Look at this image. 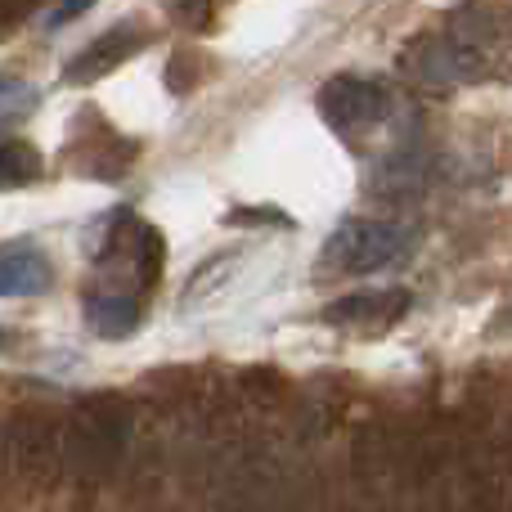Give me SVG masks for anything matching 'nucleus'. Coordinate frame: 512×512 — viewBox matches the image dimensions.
Wrapping results in <instances>:
<instances>
[{"label": "nucleus", "mask_w": 512, "mask_h": 512, "mask_svg": "<svg viewBox=\"0 0 512 512\" xmlns=\"http://www.w3.org/2000/svg\"><path fill=\"white\" fill-rule=\"evenodd\" d=\"M414 252V234L400 230L391 221H373V216H355L342 221L328 234L324 252H319V270L324 274H373L391 270V265L409 261Z\"/></svg>", "instance_id": "obj_1"}, {"label": "nucleus", "mask_w": 512, "mask_h": 512, "mask_svg": "<svg viewBox=\"0 0 512 512\" xmlns=\"http://www.w3.org/2000/svg\"><path fill=\"white\" fill-rule=\"evenodd\" d=\"M391 99L378 81L364 77H333L324 90H319V113H324L328 126L337 131H364V126H378L387 117Z\"/></svg>", "instance_id": "obj_2"}, {"label": "nucleus", "mask_w": 512, "mask_h": 512, "mask_svg": "<svg viewBox=\"0 0 512 512\" xmlns=\"http://www.w3.org/2000/svg\"><path fill=\"white\" fill-rule=\"evenodd\" d=\"M409 292L405 288H382V292H351V297L333 301L324 310V324L333 328H351V333H378L391 328L400 315L409 310Z\"/></svg>", "instance_id": "obj_3"}, {"label": "nucleus", "mask_w": 512, "mask_h": 512, "mask_svg": "<svg viewBox=\"0 0 512 512\" xmlns=\"http://www.w3.org/2000/svg\"><path fill=\"white\" fill-rule=\"evenodd\" d=\"M54 265L36 243H0V297H41Z\"/></svg>", "instance_id": "obj_4"}, {"label": "nucleus", "mask_w": 512, "mask_h": 512, "mask_svg": "<svg viewBox=\"0 0 512 512\" xmlns=\"http://www.w3.org/2000/svg\"><path fill=\"white\" fill-rule=\"evenodd\" d=\"M149 36H135L131 27H113V32H104L99 41H90L86 50L77 54V59L63 68V81H99L104 72H113L117 63H126L135 54V45H144Z\"/></svg>", "instance_id": "obj_5"}, {"label": "nucleus", "mask_w": 512, "mask_h": 512, "mask_svg": "<svg viewBox=\"0 0 512 512\" xmlns=\"http://www.w3.org/2000/svg\"><path fill=\"white\" fill-rule=\"evenodd\" d=\"M140 319H144L140 297H131V292H99V297L86 301L90 333L108 337V342H117V337H131L135 328H140Z\"/></svg>", "instance_id": "obj_6"}, {"label": "nucleus", "mask_w": 512, "mask_h": 512, "mask_svg": "<svg viewBox=\"0 0 512 512\" xmlns=\"http://www.w3.org/2000/svg\"><path fill=\"white\" fill-rule=\"evenodd\" d=\"M41 176V153L27 140H5L0 144V185H27V180Z\"/></svg>", "instance_id": "obj_7"}, {"label": "nucleus", "mask_w": 512, "mask_h": 512, "mask_svg": "<svg viewBox=\"0 0 512 512\" xmlns=\"http://www.w3.org/2000/svg\"><path fill=\"white\" fill-rule=\"evenodd\" d=\"M36 104H41V95H36L32 81H23V77H0V126L23 122L27 113H36Z\"/></svg>", "instance_id": "obj_8"}, {"label": "nucleus", "mask_w": 512, "mask_h": 512, "mask_svg": "<svg viewBox=\"0 0 512 512\" xmlns=\"http://www.w3.org/2000/svg\"><path fill=\"white\" fill-rule=\"evenodd\" d=\"M90 5H95V0H59V5L50 9V18H45V27H63V23H72V18H81Z\"/></svg>", "instance_id": "obj_9"}, {"label": "nucleus", "mask_w": 512, "mask_h": 512, "mask_svg": "<svg viewBox=\"0 0 512 512\" xmlns=\"http://www.w3.org/2000/svg\"><path fill=\"white\" fill-rule=\"evenodd\" d=\"M504 328H512V297H508V310H504Z\"/></svg>", "instance_id": "obj_10"}]
</instances>
